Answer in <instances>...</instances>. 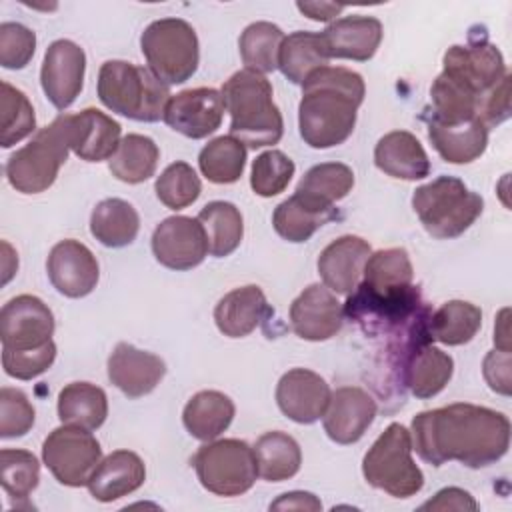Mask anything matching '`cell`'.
Segmentation results:
<instances>
[{"instance_id":"30","label":"cell","mask_w":512,"mask_h":512,"mask_svg":"<svg viewBox=\"0 0 512 512\" xmlns=\"http://www.w3.org/2000/svg\"><path fill=\"white\" fill-rule=\"evenodd\" d=\"M234 402L218 390L196 392L184 406L182 422L188 434L196 440H216L234 420Z\"/></svg>"},{"instance_id":"8","label":"cell","mask_w":512,"mask_h":512,"mask_svg":"<svg viewBox=\"0 0 512 512\" xmlns=\"http://www.w3.org/2000/svg\"><path fill=\"white\" fill-rule=\"evenodd\" d=\"M200 484L216 496H240L258 478L254 448L238 438L210 440L192 458Z\"/></svg>"},{"instance_id":"20","label":"cell","mask_w":512,"mask_h":512,"mask_svg":"<svg viewBox=\"0 0 512 512\" xmlns=\"http://www.w3.org/2000/svg\"><path fill=\"white\" fill-rule=\"evenodd\" d=\"M70 150L86 162L110 160L120 144V124L108 114L86 108L78 114H62Z\"/></svg>"},{"instance_id":"6","label":"cell","mask_w":512,"mask_h":512,"mask_svg":"<svg viewBox=\"0 0 512 512\" xmlns=\"http://www.w3.org/2000/svg\"><path fill=\"white\" fill-rule=\"evenodd\" d=\"M364 480L394 498H410L424 486V474L412 458L410 430L392 422L362 460Z\"/></svg>"},{"instance_id":"16","label":"cell","mask_w":512,"mask_h":512,"mask_svg":"<svg viewBox=\"0 0 512 512\" xmlns=\"http://www.w3.org/2000/svg\"><path fill=\"white\" fill-rule=\"evenodd\" d=\"M46 272L52 286L68 298L88 296L100 278L96 256L88 246L72 238L52 246L46 260Z\"/></svg>"},{"instance_id":"46","label":"cell","mask_w":512,"mask_h":512,"mask_svg":"<svg viewBox=\"0 0 512 512\" xmlns=\"http://www.w3.org/2000/svg\"><path fill=\"white\" fill-rule=\"evenodd\" d=\"M294 162L280 150H266L256 156L250 172V186L262 198H272L286 190L294 176Z\"/></svg>"},{"instance_id":"13","label":"cell","mask_w":512,"mask_h":512,"mask_svg":"<svg viewBox=\"0 0 512 512\" xmlns=\"http://www.w3.org/2000/svg\"><path fill=\"white\" fill-rule=\"evenodd\" d=\"M86 72V54L72 40H54L44 54L40 84L58 110H66L82 92Z\"/></svg>"},{"instance_id":"21","label":"cell","mask_w":512,"mask_h":512,"mask_svg":"<svg viewBox=\"0 0 512 512\" xmlns=\"http://www.w3.org/2000/svg\"><path fill=\"white\" fill-rule=\"evenodd\" d=\"M164 374L166 364L160 356L140 350L128 342L116 344L108 358V378L128 398L150 394Z\"/></svg>"},{"instance_id":"1","label":"cell","mask_w":512,"mask_h":512,"mask_svg":"<svg viewBox=\"0 0 512 512\" xmlns=\"http://www.w3.org/2000/svg\"><path fill=\"white\" fill-rule=\"evenodd\" d=\"M412 450L432 464L456 460L468 468L498 462L510 446V420L492 408L456 402L412 418Z\"/></svg>"},{"instance_id":"14","label":"cell","mask_w":512,"mask_h":512,"mask_svg":"<svg viewBox=\"0 0 512 512\" xmlns=\"http://www.w3.org/2000/svg\"><path fill=\"white\" fill-rule=\"evenodd\" d=\"M222 94L214 88H190L170 96L162 120L178 134L200 140L214 134L224 118Z\"/></svg>"},{"instance_id":"41","label":"cell","mask_w":512,"mask_h":512,"mask_svg":"<svg viewBox=\"0 0 512 512\" xmlns=\"http://www.w3.org/2000/svg\"><path fill=\"white\" fill-rule=\"evenodd\" d=\"M40 480V464L38 458L20 448H2L0 452V482L4 492L18 506L28 504V496L38 486Z\"/></svg>"},{"instance_id":"44","label":"cell","mask_w":512,"mask_h":512,"mask_svg":"<svg viewBox=\"0 0 512 512\" xmlns=\"http://www.w3.org/2000/svg\"><path fill=\"white\" fill-rule=\"evenodd\" d=\"M36 128L34 108L28 96L14 88L10 82H2L0 94V144L10 148L30 136Z\"/></svg>"},{"instance_id":"49","label":"cell","mask_w":512,"mask_h":512,"mask_svg":"<svg viewBox=\"0 0 512 512\" xmlns=\"http://www.w3.org/2000/svg\"><path fill=\"white\" fill-rule=\"evenodd\" d=\"M56 360V344H48L34 350H8L2 348L4 372L16 380H32L44 374Z\"/></svg>"},{"instance_id":"37","label":"cell","mask_w":512,"mask_h":512,"mask_svg":"<svg viewBox=\"0 0 512 512\" xmlns=\"http://www.w3.org/2000/svg\"><path fill=\"white\" fill-rule=\"evenodd\" d=\"M198 220L206 232L208 252L212 256L224 258L240 246L244 236V222L240 210L232 202H208L200 210Z\"/></svg>"},{"instance_id":"15","label":"cell","mask_w":512,"mask_h":512,"mask_svg":"<svg viewBox=\"0 0 512 512\" xmlns=\"http://www.w3.org/2000/svg\"><path fill=\"white\" fill-rule=\"evenodd\" d=\"M442 66V72L462 82L478 98L508 74L502 52L486 40L448 48Z\"/></svg>"},{"instance_id":"27","label":"cell","mask_w":512,"mask_h":512,"mask_svg":"<svg viewBox=\"0 0 512 512\" xmlns=\"http://www.w3.org/2000/svg\"><path fill=\"white\" fill-rule=\"evenodd\" d=\"M374 164L398 180H422L430 174V160L420 140L406 130L384 134L374 148Z\"/></svg>"},{"instance_id":"18","label":"cell","mask_w":512,"mask_h":512,"mask_svg":"<svg viewBox=\"0 0 512 512\" xmlns=\"http://www.w3.org/2000/svg\"><path fill=\"white\" fill-rule=\"evenodd\" d=\"M330 394L332 390L320 374L308 368H292L278 380L276 404L290 420L312 424L324 416Z\"/></svg>"},{"instance_id":"26","label":"cell","mask_w":512,"mask_h":512,"mask_svg":"<svg viewBox=\"0 0 512 512\" xmlns=\"http://www.w3.org/2000/svg\"><path fill=\"white\" fill-rule=\"evenodd\" d=\"M428 340L430 338L418 340L408 350L404 362V384L420 400L440 394L454 372L452 356L428 344Z\"/></svg>"},{"instance_id":"34","label":"cell","mask_w":512,"mask_h":512,"mask_svg":"<svg viewBox=\"0 0 512 512\" xmlns=\"http://www.w3.org/2000/svg\"><path fill=\"white\" fill-rule=\"evenodd\" d=\"M326 46L318 32H292L284 38L278 68L292 84H304V80L322 66H328Z\"/></svg>"},{"instance_id":"45","label":"cell","mask_w":512,"mask_h":512,"mask_svg":"<svg viewBox=\"0 0 512 512\" xmlns=\"http://www.w3.org/2000/svg\"><path fill=\"white\" fill-rule=\"evenodd\" d=\"M158 200L170 210H182L194 204L202 192L200 178L188 162H172L156 178L154 184Z\"/></svg>"},{"instance_id":"51","label":"cell","mask_w":512,"mask_h":512,"mask_svg":"<svg viewBox=\"0 0 512 512\" xmlns=\"http://www.w3.org/2000/svg\"><path fill=\"white\" fill-rule=\"evenodd\" d=\"M510 366H512L510 352H504V350L488 352L484 358V364H482V372H484L488 386L502 396H510V392H512Z\"/></svg>"},{"instance_id":"25","label":"cell","mask_w":512,"mask_h":512,"mask_svg":"<svg viewBox=\"0 0 512 512\" xmlns=\"http://www.w3.org/2000/svg\"><path fill=\"white\" fill-rule=\"evenodd\" d=\"M146 480V466L136 452L114 450L100 460L88 480V490L98 502H114L138 490Z\"/></svg>"},{"instance_id":"55","label":"cell","mask_w":512,"mask_h":512,"mask_svg":"<svg viewBox=\"0 0 512 512\" xmlns=\"http://www.w3.org/2000/svg\"><path fill=\"white\" fill-rule=\"evenodd\" d=\"M494 344L496 350L510 352V328H508V308L500 310L494 324Z\"/></svg>"},{"instance_id":"11","label":"cell","mask_w":512,"mask_h":512,"mask_svg":"<svg viewBox=\"0 0 512 512\" xmlns=\"http://www.w3.org/2000/svg\"><path fill=\"white\" fill-rule=\"evenodd\" d=\"M52 310L32 294L8 300L0 310V340L8 350H34L52 340Z\"/></svg>"},{"instance_id":"12","label":"cell","mask_w":512,"mask_h":512,"mask_svg":"<svg viewBox=\"0 0 512 512\" xmlns=\"http://www.w3.org/2000/svg\"><path fill=\"white\" fill-rule=\"evenodd\" d=\"M152 252L170 270H192L208 256V238L198 218L170 216L156 226Z\"/></svg>"},{"instance_id":"4","label":"cell","mask_w":512,"mask_h":512,"mask_svg":"<svg viewBox=\"0 0 512 512\" xmlns=\"http://www.w3.org/2000/svg\"><path fill=\"white\" fill-rule=\"evenodd\" d=\"M98 98L108 110L120 116L138 122H156L164 116L170 90L144 66L126 60H108L98 72Z\"/></svg>"},{"instance_id":"17","label":"cell","mask_w":512,"mask_h":512,"mask_svg":"<svg viewBox=\"0 0 512 512\" xmlns=\"http://www.w3.org/2000/svg\"><path fill=\"white\" fill-rule=\"evenodd\" d=\"M344 320V308L324 284H310L290 306V324L296 336L310 342L332 338Z\"/></svg>"},{"instance_id":"28","label":"cell","mask_w":512,"mask_h":512,"mask_svg":"<svg viewBox=\"0 0 512 512\" xmlns=\"http://www.w3.org/2000/svg\"><path fill=\"white\" fill-rule=\"evenodd\" d=\"M336 208L312 200L300 192H294L290 198L280 202L274 210L272 224L278 236L288 242H306L316 230L326 222L334 220Z\"/></svg>"},{"instance_id":"23","label":"cell","mask_w":512,"mask_h":512,"mask_svg":"<svg viewBox=\"0 0 512 512\" xmlns=\"http://www.w3.org/2000/svg\"><path fill=\"white\" fill-rule=\"evenodd\" d=\"M328 58H346L356 62L370 60L382 42V24L374 16H342L320 32Z\"/></svg>"},{"instance_id":"54","label":"cell","mask_w":512,"mask_h":512,"mask_svg":"<svg viewBox=\"0 0 512 512\" xmlns=\"http://www.w3.org/2000/svg\"><path fill=\"white\" fill-rule=\"evenodd\" d=\"M296 8L304 16L316 22H330L344 10L342 4H332V2H298Z\"/></svg>"},{"instance_id":"31","label":"cell","mask_w":512,"mask_h":512,"mask_svg":"<svg viewBox=\"0 0 512 512\" xmlns=\"http://www.w3.org/2000/svg\"><path fill=\"white\" fill-rule=\"evenodd\" d=\"M108 416L106 392L90 382H70L58 394V418L62 424L96 430Z\"/></svg>"},{"instance_id":"2","label":"cell","mask_w":512,"mask_h":512,"mask_svg":"<svg viewBox=\"0 0 512 512\" xmlns=\"http://www.w3.org/2000/svg\"><path fill=\"white\" fill-rule=\"evenodd\" d=\"M366 94L358 72L342 66H322L302 84L298 128L302 140L318 150L338 146L356 126L358 106Z\"/></svg>"},{"instance_id":"3","label":"cell","mask_w":512,"mask_h":512,"mask_svg":"<svg viewBox=\"0 0 512 512\" xmlns=\"http://www.w3.org/2000/svg\"><path fill=\"white\" fill-rule=\"evenodd\" d=\"M220 94L230 114V136L246 148L272 146L282 138L284 120L264 74L238 70L224 82Z\"/></svg>"},{"instance_id":"32","label":"cell","mask_w":512,"mask_h":512,"mask_svg":"<svg viewBox=\"0 0 512 512\" xmlns=\"http://www.w3.org/2000/svg\"><path fill=\"white\" fill-rule=\"evenodd\" d=\"M140 216L136 208L122 198H106L98 202L90 214L92 236L108 248H122L136 240Z\"/></svg>"},{"instance_id":"33","label":"cell","mask_w":512,"mask_h":512,"mask_svg":"<svg viewBox=\"0 0 512 512\" xmlns=\"http://www.w3.org/2000/svg\"><path fill=\"white\" fill-rule=\"evenodd\" d=\"M482 326V310L466 300H448L426 320L430 340L446 346L468 344Z\"/></svg>"},{"instance_id":"35","label":"cell","mask_w":512,"mask_h":512,"mask_svg":"<svg viewBox=\"0 0 512 512\" xmlns=\"http://www.w3.org/2000/svg\"><path fill=\"white\" fill-rule=\"evenodd\" d=\"M258 476L268 482H282L292 478L302 464L298 442L280 430L264 432L254 444Z\"/></svg>"},{"instance_id":"19","label":"cell","mask_w":512,"mask_h":512,"mask_svg":"<svg viewBox=\"0 0 512 512\" xmlns=\"http://www.w3.org/2000/svg\"><path fill=\"white\" fill-rule=\"evenodd\" d=\"M376 400L358 386H342L330 394L322 416L324 432L336 444L358 442L376 418Z\"/></svg>"},{"instance_id":"5","label":"cell","mask_w":512,"mask_h":512,"mask_svg":"<svg viewBox=\"0 0 512 512\" xmlns=\"http://www.w3.org/2000/svg\"><path fill=\"white\" fill-rule=\"evenodd\" d=\"M412 208L430 236L450 240L464 234L476 222L484 200L468 190L460 178L438 176L414 190Z\"/></svg>"},{"instance_id":"38","label":"cell","mask_w":512,"mask_h":512,"mask_svg":"<svg viewBox=\"0 0 512 512\" xmlns=\"http://www.w3.org/2000/svg\"><path fill=\"white\" fill-rule=\"evenodd\" d=\"M284 32L272 22H252L244 28L238 48L246 70L268 74L278 68V56L284 42Z\"/></svg>"},{"instance_id":"39","label":"cell","mask_w":512,"mask_h":512,"mask_svg":"<svg viewBox=\"0 0 512 512\" xmlns=\"http://www.w3.org/2000/svg\"><path fill=\"white\" fill-rule=\"evenodd\" d=\"M432 118L440 124H460L476 118L478 96L456 78L440 72L430 88Z\"/></svg>"},{"instance_id":"50","label":"cell","mask_w":512,"mask_h":512,"mask_svg":"<svg viewBox=\"0 0 512 512\" xmlns=\"http://www.w3.org/2000/svg\"><path fill=\"white\" fill-rule=\"evenodd\" d=\"M476 118L486 128L502 124L510 118V74H506L494 88L478 98Z\"/></svg>"},{"instance_id":"22","label":"cell","mask_w":512,"mask_h":512,"mask_svg":"<svg viewBox=\"0 0 512 512\" xmlns=\"http://www.w3.org/2000/svg\"><path fill=\"white\" fill-rule=\"evenodd\" d=\"M370 254V244L360 236L346 234L332 240L318 256V272L324 286L334 294H352L362 280Z\"/></svg>"},{"instance_id":"9","label":"cell","mask_w":512,"mask_h":512,"mask_svg":"<svg viewBox=\"0 0 512 512\" xmlns=\"http://www.w3.org/2000/svg\"><path fill=\"white\" fill-rule=\"evenodd\" d=\"M68 150L64 120L58 116L8 158L4 170L10 186L22 194H40L48 190L54 184L60 166L66 162Z\"/></svg>"},{"instance_id":"47","label":"cell","mask_w":512,"mask_h":512,"mask_svg":"<svg viewBox=\"0 0 512 512\" xmlns=\"http://www.w3.org/2000/svg\"><path fill=\"white\" fill-rule=\"evenodd\" d=\"M34 406L18 388L4 386L0 390V438H18L34 426Z\"/></svg>"},{"instance_id":"52","label":"cell","mask_w":512,"mask_h":512,"mask_svg":"<svg viewBox=\"0 0 512 512\" xmlns=\"http://www.w3.org/2000/svg\"><path fill=\"white\" fill-rule=\"evenodd\" d=\"M420 510H478V502L472 498L470 492L450 486V488H442L440 492H436L434 498H430L428 502H424L420 506Z\"/></svg>"},{"instance_id":"10","label":"cell","mask_w":512,"mask_h":512,"mask_svg":"<svg viewBox=\"0 0 512 512\" xmlns=\"http://www.w3.org/2000/svg\"><path fill=\"white\" fill-rule=\"evenodd\" d=\"M42 460L60 484L80 488L88 484L100 464L102 448L90 430L62 424L46 436Z\"/></svg>"},{"instance_id":"36","label":"cell","mask_w":512,"mask_h":512,"mask_svg":"<svg viewBox=\"0 0 512 512\" xmlns=\"http://www.w3.org/2000/svg\"><path fill=\"white\" fill-rule=\"evenodd\" d=\"M160 150L156 142L142 134H128L120 140L116 152L108 160L112 176L126 184H140L154 176Z\"/></svg>"},{"instance_id":"43","label":"cell","mask_w":512,"mask_h":512,"mask_svg":"<svg viewBox=\"0 0 512 512\" xmlns=\"http://www.w3.org/2000/svg\"><path fill=\"white\" fill-rule=\"evenodd\" d=\"M354 186V172L342 162H322L312 166L296 186V192L334 206V202L348 196Z\"/></svg>"},{"instance_id":"29","label":"cell","mask_w":512,"mask_h":512,"mask_svg":"<svg viewBox=\"0 0 512 512\" xmlns=\"http://www.w3.org/2000/svg\"><path fill=\"white\" fill-rule=\"evenodd\" d=\"M428 138L442 160L450 164H468L484 154L488 146V128L478 118L460 124L428 120Z\"/></svg>"},{"instance_id":"42","label":"cell","mask_w":512,"mask_h":512,"mask_svg":"<svg viewBox=\"0 0 512 512\" xmlns=\"http://www.w3.org/2000/svg\"><path fill=\"white\" fill-rule=\"evenodd\" d=\"M414 268L404 248H386L368 256L360 284L384 292L412 284Z\"/></svg>"},{"instance_id":"48","label":"cell","mask_w":512,"mask_h":512,"mask_svg":"<svg viewBox=\"0 0 512 512\" xmlns=\"http://www.w3.org/2000/svg\"><path fill=\"white\" fill-rule=\"evenodd\" d=\"M36 50V34L20 22L0 24V64L6 70L28 66Z\"/></svg>"},{"instance_id":"24","label":"cell","mask_w":512,"mask_h":512,"mask_svg":"<svg viewBox=\"0 0 512 512\" xmlns=\"http://www.w3.org/2000/svg\"><path fill=\"white\" fill-rule=\"evenodd\" d=\"M272 314L264 292L256 284L234 288L214 308V322L228 338H244Z\"/></svg>"},{"instance_id":"53","label":"cell","mask_w":512,"mask_h":512,"mask_svg":"<svg viewBox=\"0 0 512 512\" xmlns=\"http://www.w3.org/2000/svg\"><path fill=\"white\" fill-rule=\"evenodd\" d=\"M270 510H310V512H316V510H322V502L310 492L294 490V492H286L278 500H274L270 504Z\"/></svg>"},{"instance_id":"7","label":"cell","mask_w":512,"mask_h":512,"mask_svg":"<svg viewBox=\"0 0 512 512\" xmlns=\"http://www.w3.org/2000/svg\"><path fill=\"white\" fill-rule=\"evenodd\" d=\"M140 48L148 70L166 86L194 76L200 60L196 30L182 18H160L146 26Z\"/></svg>"},{"instance_id":"56","label":"cell","mask_w":512,"mask_h":512,"mask_svg":"<svg viewBox=\"0 0 512 512\" xmlns=\"http://www.w3.org/2000/svg\"><path fill=\"white\" fill-rule=\"evenodd\" d=\"M16 270H18V254L6 240H2V284H8L10 278L16 274Z\"/></svg>"},{"instance_id":"40","label":"cell","mask_w":512,"mask_h":512,"mask_svg":"<svg viewBox=\"0 0 512 512\" xmlns=\"http://www.w3.org/2000/svg\"><path fill=\"white\" fill-rule=\"evenodd\" d=\"M198 166L206 180L234 184L246 166V146L232 136H218L200 150Z\"/></svg>"}]
</instances>
